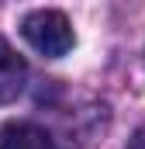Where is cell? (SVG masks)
<instances>
[{"mask_svg":"<svg viewBox=\"0 0 145 149\" xmlns=\"http://www.w3.org/2000/svg\"><path fill=\"white\" fill-rule=\"evenodd\" d=\"M128 149H145V125L131 135V139H128Z\"/></svg>","mask_w":145,"mask_h":149,"instance_id":"cell-4","label":"cell"},{"mask_svg":"<svg viewBox=\"0 0 145 149\" xmlns=\"http://www.w3.org/2000/svg\"><path fill=\"white\" fill-rule=\"evenodd\" d=\"M21 35H24V42H28L35 52L48 56V59L66 56L72 45H76L72 24H69V17H66L62 10H31V14H24Z\"/></svg>","mask_w":145,"mask_h":149,"instance_id":"cell-1","label":"cell"},{"mask_svg":"<svg viewBox=\"0 0 145 149\" xmlns=\"http://www.w3.org/2000/svg\"><path fill=\"white\" fill-rule=\"evenodd\" d=\"M0 149H55L52 135L31 121H10L0 132Z\"/></svg>","mask_w":145,"mask_h":149,"instance_id":"cell-3","label":"cell"},{"mask_svg":"<svg viewBox=\"0 0 145 149\" xmlns=\"http://www.w3.org/2000/svg\"><path fill=\"white\" fill-rule=\"evenodd\" d=\"M24 80H28L24 59L0 38V104H10V101L24 90Z\"/></svg>","mask_w":145,"mask_h":149,"instance_id":"cell-2","label":"cell"}]
</instances>
